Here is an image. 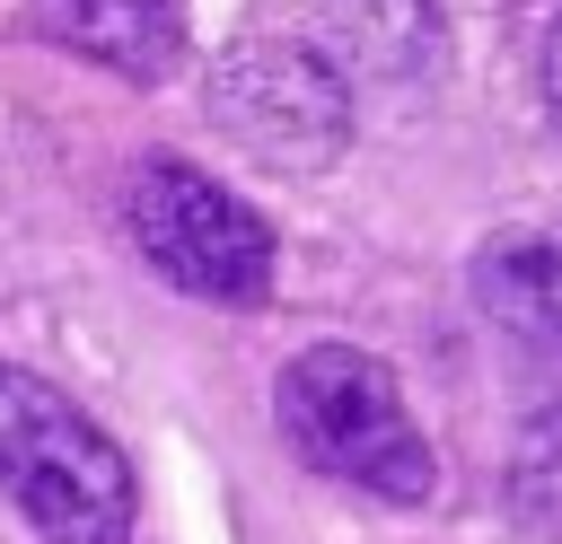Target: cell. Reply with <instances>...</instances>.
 <instances>
[{
  "instance_id": "1",
  "label": "cell",
  "mask_w": 562,
  "mask_h": 544,
  "mask_svg": "<svg viewBox=\"0 0 562 544\" xmlns=\"http://www.w3.org/2000/svg\"><path fill=\"white\" fill-rule=\"evenodd\" d=\"M272 421L299 447V465H316L369 500L422 509L439 491V456H430L422 421L404 412L395 369L351 351V342H307L272 386Z\"/></svg>"
},
{
  "instance_id": "2",
  "label": "cell",
  "mask_w": 562,
  "mask_h": 544,
  "mask_svg": "<svg viewBox=\"0 0 562 544\" xmlns=\"http://www.w3.org/2000/svg\"><path fill=\"white\" fill-rule=\"evenodd\" d=\"M0 491L53 544H123L132 535V465L123 447L35 369L0 360Z\"/></svg>"
},
{
  "instance_id": "3",
  "label": "cell",
  "mask_w": 562,
  "mask_h": 544,
  "mask_svg": "<svg viewBox=\"0 0 562 544\" xmlns=\"http://www.w3.org/2000/svg\"><path fill=\"white\" fill-rule=\"evenodd\" d=\"M123 228H132L140 263L158 281H176L184 298L263 307V290H272V228H263V211H246L220 175H202L184 158H140L132 167Z\"/></svg>"
},
{
  "instance_id": "4",
  "label": "cell",
  "mask_w": 562,
  "mask_h": 544,
  "mask_svg": "<svg viewBox=\"0 0 562 544\" xmlns=\"http://www.w3.org/2000/svg\"><path fill=\"white\" fill-rule=\"evenodd\" d=\"M211 123L263 167L307 175V167H334V149L351 140V88L316 44L263 35L211 70Z\"/></svg>"
},
{
  "instance_id": "5",
  "label": "cell",
  "mask_w": 562,
  "mask_h": 544,
  "mask_svg": "<svg viewBox=\"0 0 562 544\" xmlns=\"http://www.w3.org/2000/svg\"><path fill=\"white\" fill-rule=\"evenodd\" d=\"M474 298H483L492 325L562 351V219L501 228V237L474 254Z\"/></svg>"
},
{
  "instance_id": "6",
  "label": "cell",
  "mask_w": 562,
  "mask_h": 544,
  "mask_svg": "<svg viewBox=\"0 0 562 544\" xmlns=\"http://www.w3.org/2000/svg\"><path fill=\"white\" fill-rule=\"evenodd\" d=\"M53 35H70L79 53H97L123 79H167L184 53V9L176 0H35Z\"/></svg>"
},
{
  "instance_id": "7",
  "label": "cell",
  "mask_w": 562,
  "mask_h": 544,
  "mask_svg": "<svg viewBox=\"0 0 562 544\" xmlns=\"http://www.w3.org/2000/svg\"><path fill=\"white\" fill-rule=\"evenodd\" d=\"M509 491H518V518H527L536 535H553V544H562V412H544V421L527 430Z\"/></svg>"
},
{
  "instance_id": "8",
  "label": "cell",
  "mask_w": 562,
  "mask_h": 544,
  "mask_svg": "<svg viewBox=\"0 0 562 544\" xmlns=\"http://www.w3.org/2000/svg\"><path fill=\"white\" fill-rule=\"evenodd\" d=\"M544 105H553V123H562V18L544 26Z\"/></svg>"
}]
</instances>
